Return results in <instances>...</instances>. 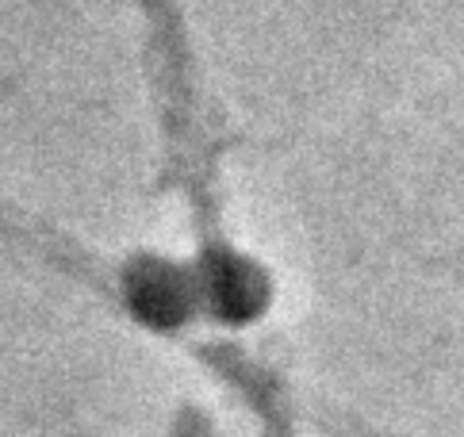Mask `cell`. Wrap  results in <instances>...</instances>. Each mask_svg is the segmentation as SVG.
<instances>
[{"mask_svg": "<svg viewBox=\"0 0 464 437\" xmlns=\"http://www.w3.org/2000/svg\"><path fill=\"white\" fill-rule=\"evenodd\" d=\"M142 43L139 0H0V96L115 89Z\"/></svg>", "mask_w": 464, "mask_h": 437, "instance_id": "obj_1", "label": "cell"}]
</instances>
